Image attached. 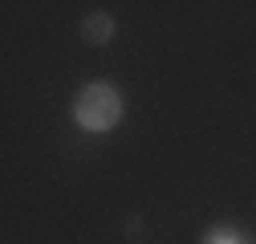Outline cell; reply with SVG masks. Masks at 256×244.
<instances>
[{
  "label": "cell",
  "mask_w": 256,
  "mask_h": 244,
  "mask_svg": "<svg viewBox=\"0 0 256 244\" xmlns=\"http://www.w3.org/2000/svg\"><path fill=\"white\" fill-rule=\"evenodd\" d=\"M248 244H256V236H252V240H248Z\"/></svg>",
  "instance_id": "4"
},
{
  "label": "cell",
  "mask_w": 256,
  "mask_h": 244,
  "mask_svg": "<svg viewBox=\"0 0 256 244\" xmlns=\"http://www.w3.org/2000/svg\"><path fill=\"white\" fill-rule=\"evenodd\" d=\"M122 114H126V98L110 82H90V86L78 90V98H74V122L82 130H90V134L114 130L122 122Z\"/></svg>",
  "instance_id": "1"
},
{
  "label": "cell",
  "mask_w": 256,
  "mask_h": 244,
  "mask_svg": "<svg viewBox=\"0 0 256 244\" xmlns=\"http://www.w3.org/2000/svg\"><path fill=\"white\" fill-rule=\"evenodd\" d=\"M114 28H118V20H114L110 12H90V16H82V37H86L90 45H110V41H114Z\"/></svg>",
  "instance_id": "2"
},
{
  "label": "cell",
  "mask_w": 256,
  "mask_h": 244,
  "mask_svg": "<svg viewBox=\"0 0 256 244\" xmlns=\"http://www.w3.org/2000/svg\"><path fill=\"white\" fill-rule=\"evenodd\" d=\"M248 240L252 236L244 228H236V224H212L204 232V244H248Z\"/></svg>",
  "instance_id": "3"
}]
</instances>
